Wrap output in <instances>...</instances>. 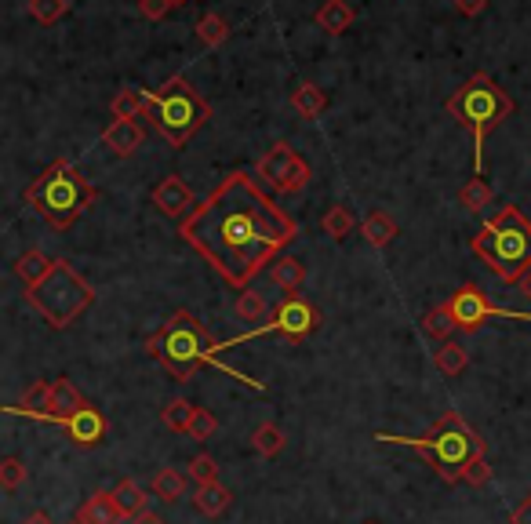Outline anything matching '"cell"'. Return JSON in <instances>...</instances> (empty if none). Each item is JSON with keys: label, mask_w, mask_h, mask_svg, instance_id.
I'll return each mask as SVG.
<instances>
[{"label": "cell", "mask_w": 531, "mask_h": 524, "mask_svg": "<svg viewBox=\"0 0 531 524\" xmlns=\"http://www.w3.org/2000/svg\"><path fill=\"white\" fill-rule=\"evenodd\" d=\"M459 204L466 208V212L481 215L484 208L491 204V186L481 179V175H477V179H470V182H466V186L459 190Z\"/></svg>", "instance_id": "f1b7e54d"}, {"label": "cell", "mask_w": 531, "mask_h": 524, "mask_svg": "<svg viewBox=\"0 0 531 524\" xmlns=\"http://www.w3.org/2000/svg\"><path fill=\"white\" fill-rule=\"evenodd\" d=\"M22 524H55V521H51V517L44 514V510H37V514H30Z\"/></svg>", "instance_id": "7bdbcfd3"}, {"label": "cell", "mask_w": 531, "mask_h": 524, "mask_svg": "<svg viewBox=\"0 0 531 524\" xmlns=\"http://www.w3.org/2000/svg\"><path fill=\"white\" fill-rule=\"evenodd\" d=\"M353 19H357V11L346 0H324L321 11H317V26L331 37H342L353 26Z\"/></svg>", "instance_id": "e0dca14e"}, {"label": "cell", "mask_w": 531, "mask_h": 524, "mask_svg": "<svg viewBox=\"0 0 531 524\" xmlns=\"http://www.w3.org/2000/svg\"><path fill=\"white\" fill-rule=\"evenodd\" d=\"M219 350L222 346L211 339L208 328H204L190 310H175L168 321H164L161 332L146 339V353H150L153 361H161L164 372L175 375L179 383H190L204 364L226 368V364H219ZM226 372H230V368H226Z\"/></svg>", "instance_id": "3957f363"}, {"label": "cell", "mask_w": 531, "mask_h": 524, "mask_svg": "<svg viewBox=\"0 0 531 524\" xmlns=\"http://www.w3.org/2000/svg\"><path fill=\"white\" fill-rule=\"evenodd\" d=\"M26 474H30V466L22 463V455H4V459H0V484H4L8 492L22 488Z\"/></svg>", "instance_id": "836d02e7"}, {"label": "cell", "mask_w": 531, "mask_h": 524, "mask_svg": "<svg viewBox=\"0 0 531 524\" xmlns=\"http://www.w3.org/2000/svg\"><path fill=\"white\" fill-rule=\"evenodd\" d=\"M150 492L161 499V503H179L182 495H186V477L175 470V466H164V470H157V477H153Z\"/></svg>", "instance_id": "d4e9b609"}, {"label": "cell", "mask_w": 531, "mask_h": 524, "mask_svg": "<svg viewBox=\"0 0 531 524\" xmlns=\"http://www.w3.org/2000/svg\"><path fill=\"white\" fill-rule=\"evenodd\" d=\"M375 437L386 444H408V448H415L444 484H459L466 477V466L473 459L488 455V444L462 423L459 412H444L426 437H393V434H375Z\"/></svg>", "instance_id": "7a4b0ae2"}, {"label": "cell", "mask_w": 531, "mask_h": 524, "mask_svg": "<svg viewBox=\"0 0 531 524\" xmlns=\"http://www.w3.org/2000/svg\"><path fill=\"white\" fill-rule=\"evenodd\" d=\"M455 8H459V15L473 19V15H481V11L488 8V0H455Z\"/></svg>", "instance_id": "ab89813d"}, {"label": "cell", "mask_w": 531, "mask_h": 524, "mask_svg": "<svg viewBox=\"0 0 531 524\" xmlns=\"http://www.w3.org/2000/svg\"><path fill=\"white\" fill-rule=\"evenodd\" d=\"M150 201L157 204V212L168 215V219H175L179 226L190 219L193 208H197V201H193V190L179 179V175H164V179L153 186Z\"/></svg>", "instance_id": "7c38bea8"}, {"label": "cell", "mask_w": 531, "mask_h": 524, "mask_svg": "<svg viewBox=\"0 0 531 524\" xmlns=\"http://www.w3.org/2000/svg\"><path fill=\"white\" fill-rule=\"evenodd\" d=\"M175 8V4H171V0H139V11L142 15H146V19H164V15H168V11Z\"/></svg>", "instance_id": "f35d334b"}, {"label": "cell", "mask_w": 531, "mask_h": 524, "mask_svg": "<svg viewBox=\"0 0 531 524\" xmlns=\"http://www.w3.org/2000/svg\"><path fill=\"white\" fill-rule=\"evenodd\" d=\"M55 262L59 259H51V255H44V252H22L19 259H15V277H19L26 288H33V284H41L44 277L55 270Z\"/></svg>", "instance_id": "ac0fdd59"}, {"label": "cell", "mask_w": 531, "mask_h": 524, "mask_svg": "<svg viewBox=\"0 0 531 524\" xmlns=\"http://www.w3.org/2000/svg\"><path fill=\"white\" fill-rule=\"evenodd\" d=\"M524 292L531 295V273H528V277H524Z\"/></svg>", "instance_id": "ee69618b"}, {"label": "cell", "mask_w": 531, "mask_h": 524, "mask_svg": "<svg viewBox=\"0 0 531 524\" xmlns=\"http://www.w3.org/2000/svg\"><path fill=\"white\" fill-rule=\"evenodd\" d=\"M448 306H451L455 324H459V332H481L491 313H499L488 303V295H484L477 284H462L459 292L448 299Z\"/></svg>", "instance_id": "8fae6325"}, {"label": "cell", "mask_w": 531, "mask_h": 524, "mask_svg": "<svg viewBox=\"0 0 531 524\" xmlns=\"http://www.w3.org/2000/svg\"><path fill=\"white\" fill-rule=\"evenodd\" d=\"M142 110H150V91H142V88H124L121 95L110 102L113 121H135Z\"/></svg>", "instance_id": "cb8c5ba5"}, {"label": "cell", "mask_w": 531, "mask_h": 524, "mask_svg": "<svg viewBox=\"0 0 531 524\" xmlns=\"http://www.w3.org/2000/svg\"><path fill=\"white\" fill-rule=\"evenodd\" d=\"M124 524H168L164 517H157V514H139V517H128Z\"/></svg>", "instance_id": "b9f144b4"}, {"label": "cell", "mask_w": 531, "mask_h": 524, "mask_svg": "<svg viewBox=\"0 0 531 524\" xmlns=\"http://www.w3.org/2000/svg\"><path fill=\"white\" fill-rule=\"evenodd\" d=\"M259 175L273 193H299L310 182L313 172H310V161L299 150H291L288 142H277L259 161Z\"/></svg>", "instance_id": "30bf717a"}, {"label": "cell", "mask_w": 531, "mask_h": 524, "mask_svg": "<svg viewBox=\"0 0 531 524\" xmlns=\"http://www.w3.org/2000/svg\"><path fill=\"white\" fill-rule=\"evenodd\" d=\"M317 328H321V313L313 310L299 292H291V295H284V303L273 310L270 321L262 324V328H255V332H248L244 339H259V335H266V332H277V335H284V339H291V343H302V339H310Z\"/></svg>", "instance_id": "9c48e42d"}, {"label": "cell", "mask_w": 531, "mask_h": 524, "mask_svg": "<svg viewBox=\"0 0 531 524\" xmlns=\"http://www.w3.org/2000/svg\"><path fill=\"white\" fill-rule=\"evenodd\" d=\"M62 430L70 434V441L77 444V448H99V444L106 441V415H102L95 404H84L70 423H62Z\"/></svg>", "instance_id": "5bb4252c"}, {"label": "cell", "mask_w": 531, "mask_h": 524, "mask_svg": "<svg viewBox=\"0 0 531 524\" xmlns=\"http://www.w3.org/2000/svg\"><path fill=\"white\" fill-rule=\"evenodd\" d=\"M171 4H175V8H179V4H186V0H171Z\"/></svg>", "instance_id": "f6af8a7d"}, {"label": "cell", "mask_w": 531, "mask_h": 524, "mask_svg": "<svg viewBox=\"0 0 531 524\" xmlns=\"http://www.w3.org/2000/svg\"><path fill=\"white\" fill-rule=\"evenodd\" d=\"M291 106H295V113H299L302 121H317L324 110H328V95H324L317 84H299L295 88V95H291Z\"/></svg>", "instance_id": "ffe728a7"}, {"label": "cell", "mask_w": 531, "mask_h": 524, "mask_svg": "<svg viewBox=\"0 0 531 524\" xmlns=\"http://www.w3.org/2000/svg\"><path fill=\"white\" fill-rule=\"evenodd\" d=\"M462 481L470 484V488H484V484L491 481V463H488V455H481V459H473L470 466H466V477Z\"/></svg>", "instance_id": "74e56055"}, {"label": "cell", "mask_w": 531, "mask_h": 524, "mask_svg": "<svg viewBox=\"0 0 531 524\" xmlns=\"http://www.w3.org/2000/svg\"><path fill=\"white\" fill-rule=\"evenodd\" d=\"M215 430H219V419L208 412V408H197V415H193V423H190V437L193 441H208V437H215Z\"/></svg>", "instance_id": "8d00e7d4"}, {"label": "cell", "mask_w": 531, "mask_h": 524, "mask_svg": "<svg viewBox=\"0 0 531 524\" xmlns=\"http://www.w3.org/2000/svg\"><path fill=\"white\" fill-rule=\"evenodd\" d=\"M193 415H197V404L186 401V397H175V401H168L161 408L164 426H168V430H175V434H190Z\"/></svg>", "instance_id": "484cf974"}, {"label": "cell", "mask_w": 531, "mask_h": 524, "mask_svg": "<svg viewBox=\"0 0 531 524\" xmlns=\"http://www.w3.org/2000/svg\"><path fill=\"white\" fill-rule=\"evenodd\" d=\"M73 524H77V521H73Z\"/></svg>", "instance_id": "7dc6e473"}, {"label": "cell", "mask_w": 531, "mask_h": 524, "mask_svg": "<svg viewBox=\"0 0 531 524\" xmlns=\"http://www.w3.org/2000/svg\"><path fill=\"white\" fill-rule=\"evenodd\" d=\"M364 524H379V521H364Z\"/></svg>", "instance_id": "bcb514c9"}, {"label": "cell", "mask_w": 531, "mask_h": 524, "mask_svg": "<svg viewBox=\"0 0 531 524\" xmlns=\"http://www.w3.org/2000/svg\"><path fill=\"white\" fill-rule=\"evenodd\" d=\"M321 226L331 241H346V237L353 233V226H357V219H353V212L346 208V204H331L328 212H324Z\"/></svg>", "instance_id": "83f0119b"}, {"label": "cell", "mask_w": 531, "mask_h": 524, "mask_svg": "<svg viewBox=\"0 0 531 524\" xmlns=\"http://www.w3.org/2000/svg\"><path fill=\"white\" fill-rule=\"evenodd\" d=\"M510 521H513V524H531V495H528V499H524L521 506H517V510H513Z\"/></svg>", "instance_id": "60d3db41"}, {"label": "cell", "mask_w": 531, "mask_h": 524, "mask_svg": "<svg viewBox=\"0 0 531 524\" xmlns=\"http://www.w3.org/2000/svg\"><path fill=\"white\" fill-rule=\"evenodd\" d=\"M251 444H255V452L259 455H277L284 448V430L277 423H262V426H255Z\"/></svg>", "instance_id": "4dcf8cb0"}, {"label": "cell", "mask_w": 531, "mask_h": 524, "mask_svg": "<svg viewBox=\"0 0 531 524\" xmlns=\"http://www.w3.org/2000/svg\"><path fill=\"white\" fill-rule=\"evenodd\" d=\"M361 233H364V241L375 244V248H386V244L397 237V219H393L390 212H371L368 219L361 222Z\"/></svg>", "instance_id": "603a6c76"}, {"label": "cell", "mask_w": 531, "mask_h": 524, "mask_svg": "<svg viewBox=\"0 0 531 524\" xmlns=\"http://www.w3.org/2000/svg\"><path fill=\"white\" fill-rule=\"evenodd\" d=\"M179 233L193 252H201L233 288L244 292L262 266L284 255L299 237V226L248 172H233L193 208Z\"/></svg>", "instance_id": "6da1fadb"}, {"label": "cell", "mask_w": 531, "mask_h": 524, "mask_svg": "<svg viewBox=\"0 0 531 524\" xmlns=\"http://www.w3.org/2000/svg\"><path fill=\"white\" fill-rule=\"evenodd\" d=\"M190 477L197 481V488H201V484H215V481H219V466H215V459H211V455H193V459H190Z\"/></svg>", "instance_id": "d590c367"}, {"label": "cell", "mask_w": 531, "mask_h": 524, "mask_svg": "<svg viewBox=\"0 0 531 524\" xmlns=\"http://www.w3.org/2000/svg\"><path fill=\"white\" fill-rule=\"evenodd\" d=\"M26 303L33 310L41 313L48 328L62 332V328H70L81 313H88L95 306V288L84 281L81 273L73 270L70 262H55V270L44 277L41 284H33L26 288Z\"/></svg>", "instance_id": "ba28073f"}, {"label": "cell", "mask_w": 531, "mask_h": 524, "mask_svg": "<svg viewBox=\"0 0 531 524\" xmlns=\"http://www.w3.org/2000/svg\"><path fill=\"white\" fill-rule=\"evenodd\" d=\"M95 197H99L95 186H91L70 161L48 164V168L26 186V204L59 233L70 230L73 222L81 219L91 204H95Z\"/></svg>", "instance_id": "5b68a950"}, {"label": "cell", "mask_w": 531, "mask_h": 524, "mask_svg": "<svg viewBox=\"0 0 531 524\" xmlns=\"http://www.w3.org/2000/svg\"><path fill=\"white\" fill-rule=\"evenodd\" d=\"M113 499H117L124 517L150 514V495H146V488H142L139 481H121L117 488H113Z\"/></svg>", "instance_id": "44dd1931"}, {"label": "cell", "mask_w": 531, "mask_h": 524, "mask_svg": "<svg viewBox=\"0 0 531 524\" xmlns=\"http://www.w3.org/2000/svg\"><path fill=\"white\" fill-rule=\"evenodd\" d=\"M448 113L462 128H470L473 135V172L481 175L484 168V139L499 128L506 117H513V99L499 84L491 81L488 73H473L470 81L462 84L448 99Z\"/></svg>", "instance_id": "8992f818"}, {"label": "cell", "mask_w": 531, "mask_h": 524, "mask_svg": "<svg viewBox=\"0 0 531 524\" xmlns=\"http://www.w3.org/2000/svg\"><path fill=\"white\" fill-rule=\"evenodd\" d=\"M84 397L77 393V386L66 379V375H59V379H48V408H44L41 419H48V423H70L73 415L84 408Z\"/></svg>", "instance_id": "4fadbf2b"}, {"label": "cell", "mask_w": 531, "mask_h": 524, "mask_svg": "<svg viewBox=\"0 0 531 524\" xmlns=\"http://www.w3.org/2000/svg\"><path fill=\"white\" fill-rule=\"evenodd\" d=\"M150 124L161 131L171 146H186L208 124L211 106L186 77H171L161 91H150Z\"/></svg>", "instance_id": "52a82bcc"}, {"label": "cell", "mask_w": 531, "mask_h": 524, "mask_svg": "<svg viewBox=\"0 0 531 524\" xmlns=\"http://www.w3.org/2000/svg\"><path fill=\"white\" fill-rule=\"evenodd\" d=\"M270 277L277 288H284V292H299L302 281H306V266H302L295 255H277V259L270 262Z\"/></svg>", "instance_id": "d6986e66"}, {"label": "cell", "mask_w": 531, "mask_h": 524, "mask_svg": "<svg viewBox=\"0 0 531 524\" xmlns=\"http://www.w3.org/2000/svg\"><path fill=\"white\" fill-rule=\"evenodd\" d=\"M237 317H241V321H266V317H270V306H266V299H262L259 292L244 288L241 299H237Z\"/></svg>", "instance_id": "d6a6232c"}, {"label": "cell", "mask_w": 531, "mask_h": 524, "mask_svg": "<svg viewBox=\"0 0 531 524\" xmlns=\"http://www.w3.org/2000/svg\"><path fill=\"white\" fill-rule=\"evenodd\" d=\"M470 248L499 281L524 284V277L531 273V219L506 204L495 219H488L473 233Z\"/></svg>", "instance_id": "277c9868"}, {"label": "cell", "mask_w": 531, "mask_h": 524, "mask_svg": "<svg viewBox=\"0 0 531 524\" xmlns=\"http://www.w3.org/2000/svg\"><path fill=\"white\" fill-rule=\"evenodd\" d=\"M226 37H230V26H226L222 15H204V19L197 22V41H201L204 48H219Z\"/></svg>", "instance_id": "1f68e13d"}, {"label": "cell", "mask_w": 531, "mask_h": 524, "mask_svg": "<svg viewBox=\"0 0 531 524\" xmlns=\"http://www.w3.org/2000/svg\"><path fill=\"white\" fill-rule=\"evenodd\" d=\"M102 146L113 157H131L142 146V128L135 121H113L110 128L102 131Z\"/></svg>", "instance_id": "2e32d148"}, {"label": "cell", "mask_w": 531, "mask_h": 524, "mask_svg": "<svg viewBox=\"0 0 531 524\" xmlns=\"http://www.w3.org/2000/svg\"><path fill=\"white\" fill-rule=\"evenodd\" d=\"M433 361H437V372L462 375V372H466V364H470V353H466V346H462V343H455V339H444Z\"/></svg>", "instance_id": "4316f807"}, {"label": "cell", "mask_w": 531, "mask_h": 524, "mask_svg": "<svg viewBox=\"0 0 531 524\" xmlns=\"http://www.w3.org/2000/svg\"><path fill=\"white\" fill-rule=\"evenodd\" d=\"M66 11H70V0H30V15L44 26L59 22Z\"/></svg>", "instance_id": "e575fe53"}, {"label": "cell", "mask_w": 531, "mask_h": 524, "mask_svg": "<svg viewBox=\"0 0 531 524\" xmlns=\"http://www.w3.org/2000/svg\"><path fill=\"white\" fill-rule=\"evenodd\" d=\"M422 328H426V332H430L433 339H451V332H459V324H455V317H451V306H448V303L433 306V310L426 313Z\"/></svg>", "instance_id": "f546056e"}, {"label": "cell", "mask_w": 531, "mask_h": 524, "mask_svg": "<svg viewBox=\"0 0 531 524\" xmlns=\"http://www.w3.org/2000/svg\"><path fill=\"white\" fill-rule=\"evenodd\" d=\"M230 499H233V492L226 488V484H201L197 488V495H193V506H197V514H204V517H219L226 506H230Z\"/></svg>", "instance_id": "7402d4cb"}, {"label": "cell", "mask_w": 531, "mask_h": 524, "mask_svg": "<svg viewBox=\"0 0 531 524\" xmlns=\"http://www.w3.org/2000/svg\"><path fill=\"white\" fill-rule=\"evenodd\" d=\"M77 524H124V514L121 506H117V499H113V492L88 495L81 503V510H77Z\"/></svg>", "instance_id": "9a60e30c"}]
</instances>
